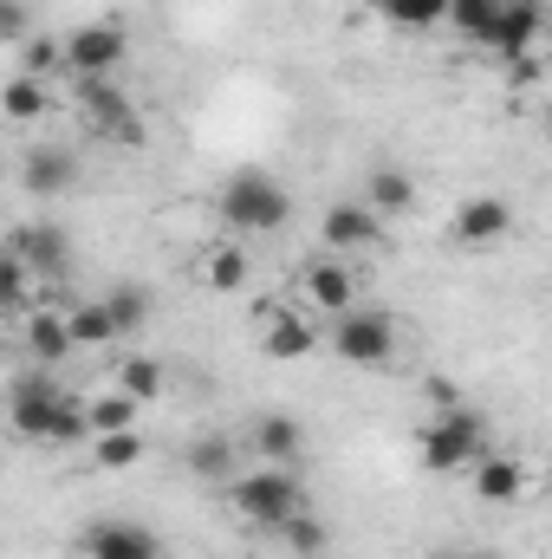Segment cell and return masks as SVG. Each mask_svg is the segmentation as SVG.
Wrapping results in <instances>:
<instances>
[{"label":"cell","instance_id":"obj_33","mask_svg":"<svg viewBox=\"0 0 552 559\" xmlns=\"http://www.w3.org/2000/svg\"><path fill=\"white\" fill-rule=\"evenodd\" d=\"M429 559H481V554H461V547H442V554H429Z\"/></svg>","mask_w":552,"mask_h":559},{"label":"cell","instance_id":"obj_21","mask_svg":"<svg viewBox=\"0 0 552 559\" xmlns=\"http://www.w3.org/2000/svg\"><path fill=\"white\" fill-rule=\"evenodd\" d=\"M0 105H7V118H13V124H33V118H46L52 92H46V79L13 72V79H7V92H0Z\"/></svg>","mask_w":552,"mask_h":559},{"label":"cell","instance_id":"obj_7","mask_svg":"<svg viewBox=\"0 0 552 559\" xmlns=\"http://www.w3.org/2000/svg\"><path fill=\"white\" fill-rule=\"evenodd\" d=\"M124 52H131V39L118 20H85L65 33V72L72 79H111L124 66Z\"/></svg>","mask_w":552,"mask_h":559},{"label":"cell","instance_id":"obj_11","mask_svg":"<svg viewBox=\"0 0 552 559\" xmlns=\"http://www.w3.org/2000/svg\"><path fill=\"white\" fill-rule=\"evenodd\" d=\"M468 488H475L488 508H514V501H527V495H533V468H527L520 455H501V449H488V455L468 468Z\"/></svg>","mask_w":552,"mask_h":559},{"label":"cell","instance_id":"obj_14","mask_svg":"<svg viewBox=\"0 0 552 559\" xmlns=\"http://www.w3.org/2000/svg\"><path fill=\"white\" fill-rule=\"evenodd\" d=\"M20 338H26V352L52 371V365H65L72 352H79V338H72V312H59V306H33L26 319H20Z\"/></svg>","mask_w":552,"mask_h":559},{"label":"cell","instance_id":"obj_34","mask_svg":"<svg viewBox=\"0 0 552 559\" xmlns=\"http://www.w3.org/2000/svg\"><path fill=\"white\" fill-rule=\"evenodd\" d=\"M547 138H552V105H547Z\"/></svg>","mask_w":552,"mask_h":559},{"label":"cell","instance_id":"obj_35","mask_svg":"<svg viewBox=\"0 0 552 559\" xmlns=\"http://www.w3.org/2000/svg\"><path fill=\"white\" fill-rule=\"evenodd\" d=\"M547 52H552V20H547Z\"/></svg>","mask_w":552,"mask_h":559},{"label":"cell","instance_id":"obj_28","mask_svg":"<svg viewBox=\"0 0 552 559\" xmlns=\"http://www.w3.org/2000/svg\"><path fill=\"white\" fill-rule=\"evenodd\" d=\"M279 534H286V547H292L299 559L325 554V521H319V514H305V508H299V514H292V521H286Z\"/></svg>","mask_w":552,"mask_h":559},{"label":"cell","instance_id":"obj_12","mask_svg":"<svg viewBox=\"0 0 552 559\" xmlns=\"http://www.w3.org/2000/svg\"><path fill=\"white\" fill-rule=\"evenodd\" d=\"M547 7L540 0H501V20H494V33H488V52H501V59H520V52H533L540 39H547Z\"/></svg>","mask_w":552,"mask_h":559},{"label":"cell","instance_id":"obj_20","mask_svg":"<svg viewBox=\"0 0 552 559\" xmlns=\"http://www.w3.org/2000/svg\"><path fill=\"white\" fill-rule=\"evenodd\" d=\"M448 7H455V0H377V13H384L397 33H429V26H448Z\"/></svg>","mask_w":552,"mask_h":559},{"label":"cell","instance_id":"obj_8","mask_svg":"<svg viewBox=\"0 0 552 559\" xmlns=\"http://www.w3.org/2000/svg\"><path fill=\"white\" fill-rule=\"evenodd\" d=\"M59 384H52V371L39 365V371H20L13 378V397H7V417H13V436H26V442H52V423H59Z\"/></svg>","mask_w":552,"mask_h":559},{"label":"cell","instance_id":"obj_36","mask_svg":"<svg viewBox=\"0 0 552 559\" xmlns=\"http://www.w3.org/2000/svg\"><path fill=\"white\" fill-rule=\"evenodd\" d=\"M481 559H488V554H481Z\"/></svg>","mask_w":552,"mask_h":559},{"label":"cell","instance_id":"obj_16","mask_svg":"<svg viewBox=\"0 0 552 559\" xmlns=\"http://www.w3.org/2000/svg\"><path fill=\"white\" fill-rule=\"evenodd\" d=\"M33 274L46 280V286H59V274H65V235L59 228H39V222H26V228H13V241H7Z\"/></svg>","mask_w":552,"mask_h":559},{"label":"cell","instance_id":"obj_27","mask_svg":"<svg viewBox=\"0 0 552 559\" xmlns=\"http://www.w3.org/2000/svg\"><path fill=\"white\" fill-rule=\"evenodd\" d=\"M111 384H118V391H131L137 404H156V397H163V365L137 352V358H124V365H118V378H111Z\"/></svg>","mask_w":552,"mask_h":559},{"label":"cell","instance_id":"obj_17","mask_svg":"<svg viewBox=\"0 0 552 559\" xmlns=\"http://www.w3.org/2000/svg\"><path fill=\"white\" fill-rule=\"evenodd\" d=\"M254 455H261V462H279V468H299V455H305V429H299V417H286V411L254 417Z\"/></svg>","mask_w":552,"mask_h":559},{"label":"cell","instance_id":"obj_3","mask_svg":"<svg viewBox=\"0 0 552 559\" xmlns=\"http://www.w3.org/2000/svg\"><path fill=\"white\" fill-rule=\"evenodd\" d=\"M228 495H235V514H241L248 527H267V534H279V527L305 508L299 468H279V462H261V468H254V475H241Z\"/></svg>","mask_w":552,"mask_h":559},{"label":"cell","instance_id":"obj_6","mask_svg":"<svg viewBox=\"0 0 552 559\" xmlns=\"http://www.w3.org/2000/svg\"><path fill=\"white\" fill-rule=\"evenodd\" d=\"M325 338H332V352H338L345 365H364V371H377V365L397 358V319H391V312H371V306H364V312H345Z\"/></svg>","mask_w":552,"mask_h":559},{"label":"cell","instance_id":"obj_24","mask_svg":"<svg viewBox=\"0 0 552 559\" xmlns=\"http://www.w3.org/2000/svg\"><path fill=\"white\" fill-rule=\"evenodd\" d=\"M26 189H39V195L72 189V156H65V150H33V156H26Z\"/></svg>","mask_w":552,"mask_h":559},{"label":"cell","instance_id":"obj_32","mask_svg":"<svg viewBox=\"0 0 552 559\" xmlns=\"http://www.w3.org/2000/svg\"><path fill=\"white\" fill-rule=\"evenodd\" d=\"M0 33H7V39H20V33H26V7H20V0H7V7H0Z\"/></svg>","mask_w":552,"mask_h":559},{"label":"cell","instance_id":"obj_4","mask_svg":"<svg viewBox=\"0 0 552 559\" xmlns=\"http://www.w3.org/2000/svg\"><path fill=\"white\" fill-rule=\"evenodd\" d=\"M254 332H261V352H267L274 365H299V358L319 352V325H312V312L292 306V299L254 306Z\"/></svg>","mask_w":552,"mask_h":559},{"label":"cell","instance_id":"obj_18","mask_svg":"<svg viewBox=\"0 0 552 559\" xmlns=\"http://www.w3.org/2000/svg\"><path fill=\"white\" fill-rule=\"evenodd\" d=\"M195 274H202L208 293H241L248 286V248L241 241H208L202 261H195Z\"/></svg>","mask_w":552,"mask_h":559},{"label":"cell","instance_id":"obj_9","mask_svg":"<svg viewBox=\"0 0 552 559\" xmlns=\"http://www.w3.org/2000/svg\"><path fill=\"white\" fill-rule=\"evenodd\" d=\"M299 299H305L312 312L345 319V312H358V274H351L338 254H312V261L299 267Z\"/></svg>","mask_w":552,"mask_h":559},{"label":"cell","instance_id":"obj_15","mask_svg":"<svg viewBox=\"0 0 552 559\" xmlns=\"http://www.w3.org/2000/svg\"><path fill=\"white\" fill-rule=\"evenodd\" d=\"M85 559H163V547L143 521H92L85 527Z\"/></svg>","mask_w":552,"mask_h":559},{"label":"cell","instance_id":"obj_22","mask_svg":"<svg viewBox=\"0 0 552 559\" xmlns=\"http://www.w3.org/2000/svg\"><path fill=\"white\" fill-rule=\"evenodd\" d=\"M85 411H92V436H118V429H137L143 404L131 397V391H98Z\"/></svg>","mask_w":552,"mask_h":559},{"label":"cell","instance_id":"obj_31","mask_svg":"<svg viewBox=\"0 0 552 559\" xmlns=\"http://www.w3.org/2000/svg\"><path fill=\"white\" fill-rule=\"evenodd\" d=\"M540 72H547V66H540V52H520V59H507V79H514V85H533Z\"/></svg>","mask_w":552,"mask_h":559},{"label":"cell","instance_id":"obj_23","mask_svg":"<svg viewBox=\"0 0 552 559\" xmlns=\"http://www.w3.org/2000/svg\"><path fill=\"white\" fill-rule=\"evenodd\" d=\"M92 462L105 475H124L143 462V429H118V436H92Z\"/></svg>","mask_w":552,"mask_h":559},{"label":"cell","instance_id":"obj_1","mask_svg":"<svg viewBox=\"0 0 552 559\" xmlns=\"http://www.w3.org/2000/svg\"><path fill=\"white\" fill-rule=\"evenodd\" d=\"M215 209H221V222H228L235 235H274V228L292 222V195H286V182L267 176V169H235V176L221 182Z\"/></svg>","mask_w":552,"mask_h":559},{"label":"cell","instance_id":"obj_19","mask_svg":"<svg viewBox=\"0 0 552 559\" xmlns=\"http://www.w3.org/2000/svg\"><path fill=\"white\" fill-rule=\"evenodd\" d=\"M364 202H371L377 215H404V209L416 202V182L404 176V169H391V163H384V169H371V176H364Z\"/></svg>","mask_w":552,"mask_h":559},{"label":"cell","instance_id":"obj_10","mask_svg":"<svg viewBox=\"0 0 552 559\" xmlns=\"http://www.w3.org/2000/svg\"><path fill=\"white\" fill-rule=\"evenodd\" d=\"M448 235H455V248H501L514 235V202L507 195H468L455 209Z\"/></svg>","mask_w":552,"mask_h":559},{"label":"cell","instance_id":"obj_5","mask_svg":"<svg viewBox=\"0 0 552 559\" xmlns=\"http://www.w3.org/2000/svg\"><path fill=\"white\" fill-rule=\"evenodd\" d=\"M79 111H85V124L105 143L143 150V118H137V105L118 92V79H79Z\"/></svg>","mask_w":552,"mask_h":559},{"label":"cell","instance_id":"obj_25","mask_svg":"<svg viewBox=\"0 0 552 559\" xmlns=\"http://www.w3.org/2000/svg\"><path fill=\"white\" fill-rule=\"evenodd\" d=\"M72 338H79V345H111V338H124V332H118V319H111L105 299H85V306H72Z\"/></svg>","mask_w":552,"mask_h":559},{"label":"cell","instance_id":"obj_2","mask_svg":"<svg viewBox=\"0 0 552 559\" xmlns=\"http://www.w3.org/2000/svg\"><path fill=\"white\" fill-rule=\"evenodd\" d=\"M481 455H488V423H481V411H468V404H448L435 423L416 429V462H422L429 475L475 468Z\"/></svg>","mask_w":552,"mask_h":559},{"label":"cell","instance_id":"obj_13","mask_svg":"<svg viewBox=\"0 0 552 559\" xmlns=\"http://www.w3.org/2000/svg\"><path fill=\"white\" fill-rule=\"evenodd\" d=\"M384 215L371 209V202H332L325 209V222H319V235H325V248L332 254H364V248H377V228Z\"/></svg>","mask_w":552,"mask_h":559},{"label":"cell","instance_id":"obj_29","mask_svg":"<svg viewBox=\"0 0 552 559\" xmlns=\"http://www.w3.org/2000/svg\"><path fill=\"white\" fill-rule=\"evenodd\" d=\"M20 72H33V79H52V72H65V39H33Z\"/></svg>","mask_w":552,"mask_h":559},{"label":"cell","instance_id":"obj_26","mask_svg":"<svg viewBox=\"0 0 552 559\" xmlns=\"http://www.w3.org/2000/svg\"><path fill=\"white\" fill-rule=\"evenodd\" d=\"M105 306H111V319H118V332H124V338L149 325V293H143V286H131V280H118V286L105 293Z\"/></svg>","mask_w":552,"mask_h":559},{"label":"cell","instance_id":"obj_30","mask_svg":"<svg viewBox=\"0 0 552 559\" xmlns=\"http://www.w3.org/2000/svg\"><path fill=\"white\" fill-rule=\"evenodd\" d=\"M189 468L195 475H228V442H195L189 449Z\"/></svg>","mask_w":552,"mask_h":559}]
</instances>
